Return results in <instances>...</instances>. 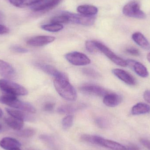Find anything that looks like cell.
<instances>
[{
  "instance_id": "f1b7e54d",
  "label": "cell",
  "mask_w": 150,
  "mask_h": 150,
  "mask_svg": "<svg viewBox=\"0 0 150 150\" xmlns=\"http://www.w3.org/2000/svg\"><path fill=\"white\" fill-rule=\"evenodd\" d=\"M86 47L88 52L91 53H96L100 52L96 45V41L88 40L86 43Z\"/></svg>"
},
{
  "instance_id": "2e32d148",
  "label": "cell",
  "mask_w": 150,
  "mask_h": 150,
  "mask_svg": "<svg viewBox=\"0 0 150 150\" xmlns=\"http://www.w3.org/2000/svg\"><path fill=\"white\" fill-rule=\"evenodd\" d=\"M21 144L15 138L5 137L0 141V147L5 150H12L20 148Z\"/></svg>"
},
{
  "instance_id": "7402d4cb",
  "label": "cell",
  "mask_w": 150,
  "mask_h": 150,
  "mask_svg": "<svg viewBox=\"0 0 150 150\" xmlns=\"http://www.w3.org/2000/svg\"><path fill=\"white\" fill-rule=\"evenodd\" d=\"M5 121L11 128L17 131L21 130L23 127L24 121L11 116L6 118Z\"/></svg>"
},
{
  "instance_id": "7c38bea8",
  "label": "cell",
  "mask_w": 150,
  "mask_h": 150,
  "mask_svg": "<svg viewBox=\"0 0 150 150\" xmlns=\"http://www.w3.org/2000/svg\"><path fill=\"white\" fill-rule=\"evenodd\" d=\"M126 61L127 66L132 68L138 76L143 78L147 77L149 76L147 68L142 63L133 60H127Z\"/></svg>"
},
{
  "instance_id": "6da1fadb",
  "label": "cell",
  "mask_w": 150,
  "mask_h": 150,
  "mask_svg": "<svg viewBox=\"0 0 150 150\" xmlns=\"http://www.w3.org/2000/svg\"><path fill=\"white\" fill-rule=\"evenodd\" d=\"M54 84L55 90L63 98L70 101H74L76 100V91L66 75L64 74L55 78Z\"/></svg>"
},
{
  "instance_id": "4316f807",
  "label": "cell",
  "mask_w": 150,
  "mask_h": 150,
  "mask_svg": "<svg viewBox=\"0 0 150 150\" xmlns=\"http://www.w3.org/2000/svg\"><path fill=\"white\" fill-rule=\"evenodd\" d=\"M50 22L52 23L62 24L68 23H69V19L66 15L62 13V14L59 16H56L52 18L50 20Z\"/></svg>"
},
{
  "instance_id": "44dd1931",
  "label": "cell",
  "mask_w": 150,
  "mask_h": 150,
  "mask_svg": "<svg viewBox=\"0 0 150 150\" xmlns=\"http://www.w3.org/2000/svg\"><path fill=\"white\" fill-rule=\"evenodd\" d=\"M37 65L42 71L47 74L53 76L54 78L58 77L64 74L63 73L60 72L54 67L51 65L43 64H38Z\"/></svg>"
},
{
  "instance_id": "8fae6325",
  "label": "cell",
  "mask_w": 150,
  "mask_h": 150,
  "mask_svg": "<svg viewBox=\"0 0 150 150\" xmlns=\"http://www.w3.org/2000/svg\"><path fill=\"white\" fill-rule=\"evenodd\" d=\"M55 37L49 36H38L31 38L27 41L29 45L35 47L44 46L55 40Z\"/></svg>"
},
{
  "instance_id": "3957f363",
  "label": "cell",
  "mask_w": 150,
  "mask_h": 150,
  "mask_svg": "<svg viewBox=\"0 0 150 150\" xmlns=\"http://www.w3.org/2000/svg\"><path fill=\"white\" fill-rule=\"evenodd\" d=\"M0 90L16 96H25L28 93V91L24 86L8 79H0Z\"/></svg>"
},
{
  "instance_id": "b9f144b4",
  "label": "cell",
  "mask_w": 150,
  "mask_h": 150,
  "mask_svg": "<svg viewBox=\"0 0 150 150\" xmlns=\"http://www.w3.org/2000/svg\"><path fill=\"white\" fill-rule=\"evenodd\" d=\"M12 150H21L20 149V148H18V149H13Z\"/></svg>"
},
{
  "instance_id": "d6986e66",
  "label": "cell",
  "mask_w": 150,
  "mask_h": 150,
  "mask_svg": "<svg viewBox=\"0 0 150 150\" xmlns=\"http://www.w3.org/2000/svg\"><path fill=\"white\" fill-rule=\"evenodd\" d=\"M77 11L79 14L86 16H94L98 12V8L91 5H79L77 8Z\"/></svg>"
},
{
  "instance_id": "30bf717a",
  "label": "cell",
  "mask_w": 150,
  "mask_h": 150,
  "mask_svg": "<svg viewBox=\"0 0 150 150\" xmlns=\"http://www.w3.org/2000/svg\"><path fill=\"white\" fill-rule=\"evenodd\" d=\"M81 92L87 95H93L98 97H104L109 92L100 86L92 84H86L80 87Z\"/></svg>"
},
{
  "instance_id": "d4e9b609",
  "label": "cell",
  "mask_w": 150,
  "mask_h": 150,
  "mask_svg": "<svg viewBox=\"0 0 150 150\" xmlns=\"http://www.w3.org/2000/svg\"><path fill=\"white\" fill-rule=\"evenodd\" d=\"M41 28L44 30L50 32H57L63 29V25L62 24L56 23H51L49 24L43 25Z\"/></svg>"
},
{
  "instance_id": "83f0119b",
  "label": "cell",
  "mask_w": 150,
  "mask_h": 150,
  "mask_svg": "<svg viewBox=\"0 0 150 150\" xmlns=\"http://www.w3.org/2000/svg\"><path fill=\"white\" fill-rule=\"evenodd\" d=\"M74 116L71 115H67L62 120V126L65 129H68L71 127L74 123Z\"/></svg>"
},
{
  "instance_id": "e0dca14e",
  "label": "cell",
  "mask_w": 150,
  "mask_h": 150,
  "mask_svg": "<svg viewBox=\"0 0 150 150\" xmlns=\"http://www.w3.org/2000/svg\"><path fill=\"white\" fill-rule=\"evenodd\" d=\"M7 112L11 117L16 118L23 121H31L33 120V118L27 112L18 110V109H12V108H5Z\"/></svg>"
},
{
  "instance_id": "52a82bcc",
  "label": "cell",
  "mask_w": 150,
  "mask_h": 150,
  "mask_svg": "<svg viewBox=\"0 0 150 150\" xmlns=\"http://www.w3.org/2000/svg\"><path fill=\"white\" fill-rule=\"evenodd\" d=\"M96 45L100 52L104 54L114 63L120 67H127V61L126 60L116 55L104 44L96 41Z\"/></svg>"
},
{
  "instance_id": "9a60e30c",
  "label": "cell",
  "mask_w": 150,
  "mask_h": 150,
  "mask_svg": "<svg viewBox=\"0 0 150 150\" xmlns=\"http://www.w3.org/2000/svg\"><path fill=\"white\" fill-rule=\"evenodd\" d=\"M122 100L121 96L115 93L109 92L104 97V104L109 107H115L118 106Z\"/></svg>"
},
{
  "instance_id": "d6a6232c",
  "label": "cell",
  "mask_w": 150,
  "mask_h": 150,
  "mask_svg": "<svg viewBox=\"0 0 150 150\" xmlns=\"http://www.w3.org/2000/svg\"><path fill=\"white\" fill-rule=\"evenodd\" d=\"M126 52L129 54L134 56H139L140 54L139 50L134 47H129L127 48Z\"/></svg>"
},
{
  "instance_id": "4fadbf2b",
  "label": "cell",
  "mask_w": 150,
  "mask_h": 150,
  "mask_svg": "<svg viewBox=\"0 0 150 150\" xmlns=\"http://www.w3.org/2000/svg\"><path fill=\"white\" fill-rule=\"evenodd\" d=\"M112 72L119 79L129 85H135L136 84V81L134 78L125 70L115 69H113Z\"/></svg>"
},
{
  "instance_id": "5b68a950",
  "label": "cell",
  "mask_w": 150,
  "mask_h": 150,
  "mask_svg": "<svg viewBox=\"0 0 150 150\" xmlns=\"http://www.w3.org/2000/svg\"><path fill=\"white\" fill-rule=\"evenodd\" d=\"M91 144L99 145L111 150H126L124 145L112 140L98 136L92 135Z\"/></svg>"
},
{
  "instance_id": "603a6c76",
  "label": "cell",
  "mask_w": 150,
  "mask_h": 150,
  "mask_svg": "<svg viewBox=\"0 0 150 150\" xmlns=\"http://www.w3.org/2000/svg\"><path fill=\"white\" fill-rule=\"evenodd\" d=\"M40 1V0H9L11 4L18 8L30 7Z\"/></svg>"
},
{
  "instance_id": "ac0fdd59",
  "label": "cell",
  "mask_w": 150,
  "mask_h": 150,
  "mask_svg": "<svg viewBox=\"0 0 150 150\" xmlns=\"http://www.w3.org/2000/svg\"><path fill=\"white\" fill-rule=\"evenodd\" d=\"M133 40L143 49L150 50V44L148 40L140 32H136L132 35Z\"/></svg>"
},
{
  "instance_id": "277c9868",
  "label": "cell",
  "mask_w": 150,
  "mask_h": 150,
  "mask_svg": "<svg viewBox=\"0 0 150 150\" xmlns=\"http://www.w3.org/2000/svg\"><path fill=\"white\" fill-rule=\"evenodd\" d=\"M123 14L129 17L138 19L146 18V15L140 9V4L137 2L132 1L126 4L122 9Z\"/></svg>"
},
{
  "instance_id": "8d00e7d4",
  "label": "cell",
  "mask_w": 150,
  "mask_h": 150,
  "mask_svg": "<svg viewBox=\"0 0 150 150\" xmlns=\"http://www.w3.org/2000/svg\"><path fill=\"white\" fill-rule=\"evenodd\" d=\"M144 100L148 103L150 104V91L147 90L144 93Z\"/></svg>"
},
{
  "instance_id": "f546056e",
  "label": "cell",
  "mask_w": 150,
  "mask_h": 150,
  "mask_svg": "<svg viewBox=\"0 0 150 150\" xmlns=\"http://www.w3.org/2000/svg\"><path fill=\"white\" fill-rule=\"evenodd\" d=\"M83 73L86 76L93 78H98L100 77L99 74L92 69H83Z\"/></svg>"
},
{
  "instance_id": "9c48e42d",
  "label": "cell",
  "mask_w": 150,
  "mask_h": 150,
  "mask_svg": "<svg viewBox=\"0 0 150 150\" xmlns=\"http://www.w3.org/2000/svg\"><path fill=\"white\" fill-rule=\"evenodd\" d=\"M62 0H40L30 6L35 12H46L52 9L59 5Z\"/></svg>"
},
{
  "instance_id": "ba28073f",
  "label": "cell",
  "mask_w": 150,
  "mask_h": 150,
  "mask_svg": "<svg viewBox=\"0 0 150 150\" xmlns=\"http://www.w3.org/2000/svg\"><path fill=\"white\" fill-rule=\"evenodd\" d=\"M66 59L71 64L76 66H83L90 64L91 60L84 54L74 52L65 55Z\"/></svg>"
},
{
  "instance_id": "ffe728a7",
  "label": "cell",
  "mask_w": 150,
  "mask_h": 150,
  "mask_svg": "<svg viewBox=\"0 0 150 150\" xmlns=\"http://www.w3.org/2000/svg\"><path fill=\"white\" fill-rule=\"evenodd\" d=\"M150 112V106L144 103H137L133 107L131 110V113L133 115L145 114Z\"/></svg>"
},
{
  "instance_id": "1f68e13d",
  "label": "cell",
  "mask_w": 150,
  "mask_h": 150,
  "mask_svg": "<svg viewBox=\"0 0 150 150\" xmlns=\"http://www.w3.org/2000/svg\"><path fill=\"white\" fill-rule=\"evenodd\" d=\"M11 49L14 52L19 53H25L28 52V50L26 48L18 45H14L11 47Z\"/></svg>"
},
{
  "instance_id": "836d02e7",
  "label": "cell",
  "mask_w": 150,
  "mask_h": 150,
  "mask_svg": "<svg viewBox=\"0 0 150 150\" xmlns=\"http://www.w3.org/2000/svg\"><path fill=\"white\" fill-rule=\"evenodd\" d=\"M54 107V104L52 102H47L45 104L43 109L46 112H51L53 110Z\"/></svg>"
},
{
  "instance_id": "7a4b0ae2",
  "label": "cell",
  "mask_w": 150,
  "mask_h": 150,
  "mask_svg": "<svg viewBox=\"0 0 150 150\" xmlns=\"http://www.w3.org/2000/svg\"><path fill=\"white\" fill-rule=\"evenodd\" d=\"M0 103L29 113H35L36 108L30 103L21 101L16 95L6 93L0 97Z\"/></svg>"
},
{
  "instance_id": "ab89813d",
  "label": "cell",
  "mask_w": 150,
  "mask_h": 150,
  "mask_svg": "<svg viewBox=\"0 0 150 150\" xmlns=\"http://www.w3.org/2000/svg\"><path fill=\"white\" fill-rule=\"evenodd\" d=\"M147 59H148V61L150 62V53L148 54V56H147Z\"/></svg>"
},
{
  "instance_id": "5bb4252c",
  "label": "cell",
  "mask_w": 150,
  "mask_h": 150,
  "mask_svg": "<svg viewBox=\"0 0 150 150\" xmlns=\"http://www.w3.org/2000/svg\"><path fill=\"white\" fill-rule=\"evenodd\" d=\"M14 68L6 62L0 59V76L5 79L13 78L16 76Z\"/></svg>"
},
{
  "instance_id": "484cf974",
  "label": "cell",
  "mask_w": 150,
  "mask_h": 150,
  "mask_svg": "<svg viewBox=\"0 0 150 150\" xmlns=\"http://www.w3.org/2000/svg\"><path fill=\"white\" fill-rule=\"evenodd\" d=\"M36 133V130L31 128L25 129H23L18 131L16 132V135L19 137L23 138H29L33 136Z\"/></svg>"
},
{
  "instance_id": "cb8c5ba5",
  "label": "cell",
  "mask_w": 150,
  "mask_h": 150,
  "mask_svg": "<svg viewBox=\"0 0 150 150\" xmlns=\"http://www.w3.org/2000/svg\"><path fill=\"white\" fill-rule=\"evenodd\" d=\"M82 106L74 105H63L59 107L57 110L58 113L62 114H69L74 112L78 110Z\"/></svg>"
},
{
  "instance_id": "74e56055",
  "label": "cell",
  "mask_w": 150,
  "mask_h": 150,
  "mask_svg": "<svg viewBox=\"0 0 150 150\" xmlns=\"http://www.w3.org/2000/svg\"><path fill=\"white\" fill-rule=\"evenodd\" d=\"M126 150H140L139 147L135 145H129L126 147Z\"/></svg>"
},
{
  "instance_id": "60d3db41",
  "label": "cell",
  "mask_w": 150,
  "mask_h": 150,
  "mask_svg": "<svg viewBox=\"0 0 150 150\" xmlns=\"http://www.w3.org/2000/svg\"><path fill=\"white\" fill-rule=\"evenodd\" d=\"M2 127L1 125L0 124V131L2 129Z\"/></svg>"
},
{
  "instance_id": "e575fe53",
  "label": "cell",
  "mask_w": 150,
  "mask_h": 150,
  "mask_svg": "<svg viewBox=\"0 0 150 150\" xmlns=\"http://www.w3.org/2000/svg\"><path fill=\"white\" fill-rule=\"evenodd\" d=\"M140 142L145 148L150 150V141L145 139H141Z\"/></svg>"
},
{
  "instance_id": "4dcf8cb0",
  "label": "cell",
  "mask_w": 150,
  "mask_h": 150,
  "mask_svg": "<svg viewBox=\"0 0 150 150\" xmlns=\"http://www.w3.org/2000/svg\"><path fill=\"white\" fill-rule=\"evenodd\" d=\"M98 127L101 129L106 128L108 126V122L105 119L102 117L97 118L95 121Z\"/></svg>"
},
{
  "instance_id": "d590c367",
  "label": "cell",
  "mask_w": 150,
  "mask_h": 150,
  "mask_svg": "<svg viewBox=\"0 0 150 150\" xmlns=\"http://www.w3.org/2000/svg\"><path fill=\"white\" fill-rule=\"evenodd\" d=\"M9 30L8 27L2 25H0V34H6L8 33Z\"/></svg>"
},
{
  "instance_id": "f35d334b",
  "label": "cell",
  "mask_w": 150,
  "mask_h": 150,
  "mask_svg": "<svg viewBox=\"0 0 150 150\" xmlns=\"http://www.w3.org/2000/svg\"><path fill=\"white\" fill-rule=\"evenodd\" d=\"M3 115V112L2 110L0 108V118L2 117Z\"/></svg>"
},
{
  "instance_id": "8992f818",
  "label": "cell",
  "mask_w": 150,
  "mask_h": 150,
  "mask_svg": "<svg viewBox=\"0 0 150 150\" xmlns=\"http://www.w3.org/2000/svg\"><path fill=\"white\" fill-rule=\"evenodd\" d=\"M63 13L68 17L69 23L90 26L93 25L95 22V18L93 16H86L66 11Z\"/></svg>"
}]
</instances>
